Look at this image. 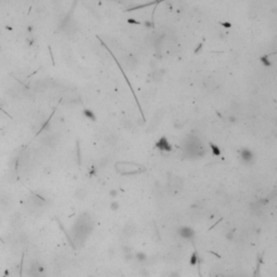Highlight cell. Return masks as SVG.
I'll return each instance as SVG.
<instances>
[{
  "mask_svg": "<svg viewBox=\"0 0 277 277\" xmlns=\"http://www.w3.org/2000/svg\"><path fill=\"white\" fill-rule=\"evenodd\" d=\"M180 235L184 238H192L194 236V230L189 227H182L180 230Z\"/></svg>",
  "mask_w": 277,
  "mask_h": 277,
  "instance_id": "5b68a950",
  "label": "cell"
},
{
  "mask_svg": "<svg viewBox=\"0 0 277 277\" xmlns=\"http://www.w3.org/2000/svg\"><path fill=\"white\" fill-rule=\"evenodd\" d=\"M157 146L158 147H160V148H165V149H170V145L168 144V142H167L166 137H162L161 140L159 141L157 143Z\"/></svg>",
  "mask_w": 277,
  "mask_h": 277,
  "instance_id": "ba28073f",
  "label": "cell"
},
{
  "mask_svg": "<svg viewBox=\"0 0 277 277\" xmlns=\"http://www.w3.org/2000/svg\"><path fill=\"white\" fill-rule=\"evenodd\" d=\"M241 158H243V161L249 162V161H251V160H252L253 155H252V153L250 152V150H248V149H243V152H241Z\"/></svg>",
  "mask_w": 277,
  "mask_h": 277,
  "instance_id": "8992f818",
  "label": "cell"
},
{
  "mask_svg": "<svg viewBox=\"0 0 277 277\" xmlns=\"http://www.w3.org/2000/svg\"><path fill=\"white\" fill-rule=\"evenodd\" d=\"M91 228H92V223L88 215H81L74 227V236L76 237V241L78 240L82 241L88 236Z\"/></svg>",
  "mask_w": 277,
  "mask_h": 277,
  "instance_id": "6da1fadb",
  "label": "cell"
},
{
  "mask_svg": "<svg viewBox=\"0 0 277 277\" xmlns=\"http://www.w3.org/2000/svg\"><path fill=\"white\" fill-rule=\"evenodd\" d=\"M206 88H207L208 90H214V89H215V88H217V85H215L214 80H212V79L208 78L207 83H206Z\"/></svg>",
  "mask_w": 277,
  "mask_h": 277,
  "instance_id": "9c48e42d",
  "label": "cell"
},
{
  "mask_svg": "<svg viewBox=\"0 0 277 277\" xmlns=\"http://www.w3.org/2000/svg\"><path fill=\"white\" fill-rule=\"evenodd\" d=\"M137 259H140L141 261H143V260H145V256L143 254V253H139V254H137Z\"/></svg>",
  "mask_w": 277,
  "mask_h": 277,
  "instance_id": "7c38bea8",
  "label": "cell"
},
{
  "mask_svg": "<svg viewBox=\"0 0 277 277\" xmlns=\"http://www.w3.org/2000/svg\"><path fill=\"white\" fill-rule=\"evenodd\" d=\"M134 230H135V227H134L132 224H127V226L124 227V234L129 237V236H132L133 233H134Z\"/></svg>",
  "mask_w": 277,
  "mask_h": 277,
  "instance_id": "52a82bcc",
  "label": "cell"
},
{
  "mask_svg": "<svg viewBox=\"0 0 277 277\" xmlns=\"http://www.w3.org/2000/svg\"><path fill=\"white\" fill-rule=\"evenodd\" d=\"M116 170L120 172L121 174H135V173H140L142 171H144L145 168L141 165L134 163V162L121 161L116 165Z\"/></svg>",
  "mask_w": 277,
  "mask_h": 277,
  "instance_id": "7a4b0ae2",
  "label": "cell"
},
{
  "mask_svg": "<svg viewBox=\"0 0 277 277\" xmlns=\"http://www.w3.org/2000/svg\"><path fill=\"white\" fill-rule=\"evenodd\" d=\"M211 147H212V149H213V154H214V155H219V154H220V150H219V148H217V146H214V145L211 144Z\"/></svg>",
  "mask_w": 277,
  "mask_h": 277,
  "instance_id": "30bf717a",
  "label": "cell"
},
{
  "mask_svg": "<svg viewBox=\"0 0 277 277\" xmlns=\"http://www.w3.org/2000/svg\"><path fill=\"white\" fill-rule=\"evenodd\" d=\"M185 150L191 156H202L205 154L204 146L201 145L199 141L194 137H191L187 141V143L185 145Z\"/></svg>",
  "mask_w": 277,
  "mask_h": 277,
  "instance_id": "3957f363",
  "label": "cell"
},
{
  "mask_svg": "<svg viewBox=\"0 0 277 277\" xmlns=\"http://www.w3.org/2000/svg\"><path fill=\"white\" fill-rule=\"evenodd\" d=\"M195 262H196V256L194 254V256H193V258H192V264H194Z\"/></svg>",
  "mask_w": 277,
  "mask_h": 277,
  "instance_id": "4fadbf2b",
  "label": "cell"
},
{
  "mask_svg": "<svg viewBox=\"0 0 277 277\" xmlns=\"http://www.w3.org/2000/svg\"><path fill=\"white\" fill-rule=\"evenodd\" d=\"M182 180L178 176H172V179L169 180V187L172 189V192H179L182 187Z\"/></svg>",
  "mask_w": 277,
  "mask_h": 277,
  "instance_id": "277c9868",
  "label": "cell"
},
{
  "mask_svg": "<svg viewBox=\"0 0 277 277\" xmlns=\"http://www.w3.org/2000/svg\"><path fill=\"white\" fill-rule=\"evenodd\" d=\"M85 116L90 117L91 119H94V118H95V117H94V115H93V114H92V113H91L90 111H85Z\"/></svg>",
  "mask_w": 277,
  "mask_h": 277,
  "instance_id": "8fae6325",
  "label": "cell"
},
{
  "mask_svg": "<svg viewBox=\"0 0 277 277\" xmlns=\"http://www.w3.org/2000/svg\"><path fill=\"white\" fill-rule=\"evenodd\" d=\"M111 207H114V209H117L118 205H117V204H113V205H111Z\"/></svg>",
  "mask_w": 277,
  "mask_h": 277,
  "instance_id": "5bb4252c",
  "label": "cell"
}]
</instances>
